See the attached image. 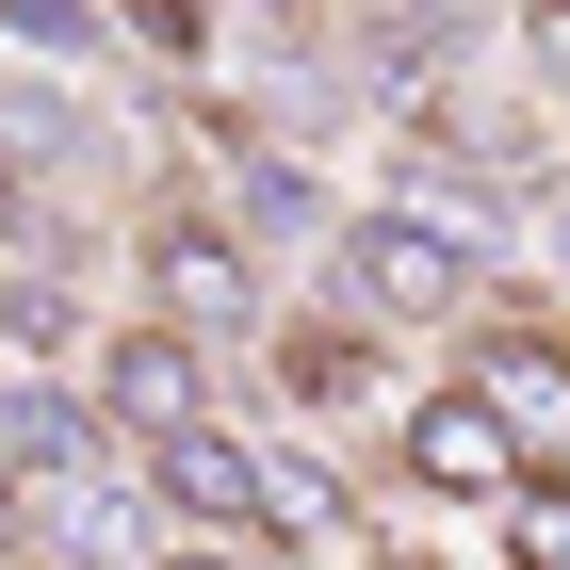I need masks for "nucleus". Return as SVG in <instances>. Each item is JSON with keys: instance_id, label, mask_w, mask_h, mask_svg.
I'll use <instances>...</instances> for the list:
<instances>
[{"instance_id": "1", "label": "nucleus", "mask_w": 570, "mask_h": 570, "mask_svg": "<svg viewBox=\"0 0 570 570\" xmlns=\"http://www.w3.org/2000/svg\"><path fill=\"white\" fill-rule=\"evenodd\" d=\"M489 294H505V277H489L456 228H424V213H392V196H375V213L326 228V294H309V309H326V326H358V343L392 358V343H456Z\"/></svg>"}, {"instance_id": "2", "label": "nucleus", "mask_w": 570, "mask_h": 570, "mask_svg": "<svg viewBox=\"0 0 570 570\" xmlns=\"http://www.w3.org/2000/svg\"><path fill=\"white\" fill-rule=\"evenodd\" d=\"M131 294H147V326H179V343H213V358L277 326V277L245 262L196 196H147V213H131Z\"/></svg>"}, {"instance_id": "3", "label": "nucleus", "mask_w": 570, "mask_h": 570, "mask_svg": "<svg viewBox=\"0 0 570 570\" xmlns=\"http://www.w3.org/2000/svg\"><path fill=\"white\" fill-rule=\"evenodd\" d=\"M213 375H228L213 343H179V326H147V309H115V326H98V358H82V424L147 456V440H179V424H213V407H228Z\"/></svg>"}, {"instance_id": "4", "label": "nucleus", "mask_w": 570, "mask_h": 570, "mask_svg": "<svg viewBox=\"0 0 570 570\" xmlns=\"http://www.w3.org/2000/svg\"><path fill=\"white\" fill-rule=\"evenodd\" d=\"M456 392L505 424V456H522V473H570V326L473 309V326H456Z\"/></svg>"}, {"instance_id": "5", "label": "nucleus", "mask_w": 570, "mask_h": 570, "mask_svg": "<svg viewBox=\"0 0 570 570\" xmlns=\"http://www.w3.org/2000/svg\"><path fill=\"white\" fill-rule=\"evenodd\" d=\"M245 538H262V570H358V554H375V522H358V473L326 456V440H277V424H262Z\"/></svg>"}, {"instance_id": "6", "label": "nucleus", "mask_w": 570, "mask_h": 570, "mask_svg": "<svg viewBox=\"0 0 570 570\" xmlns=\"http://www.w3.org/2000/svg\"><path fill=\"white\" fill-rule=\"evenodd\" d=\"M131 489H147V522L164 538H196V554H262L245 538V489H262V424H179V440H147L131 456Z\"/></svg>"}, {"instance_id": "7", "label": "nucleus", "mask_w": 570, "mask_h": 570, "mask_svg": "<svg viewBox=\"0 0 570 570\" xmlns=\"http://www.w3.org/2000/svg\"><path fill=\"white\" fill-rule=\"evenodd\" d=\"M98 326H115V294L82 277V245H66V228H33V245L0 262V375H66V392H82Z\"/></svg>"}, {"instance_id": "8", "label": "nucleus", "mask_w": 570, "mask_h": 570, "mask_svg": "<svg viewBox=\"0 0 570 570\" xmlns=\"http://www.w3.org/2000/svg\"><path fill=\"white\" fill-rule=\"evenodd\" d=\"M17 554H33V570H147L164 522H147V489L115 473V456H82V473H33V489H17Z\"/></svg>"}, {"instance_id": "9", "label": "nucleus", "mask_w": 570, "mask_h": 570, "mask_svg": "<svg viewBox=\"0 0 570 570\" xmlns=\"http://www.w3.org/2000/svg\"><path fill=\"white\" fill-rule=\"evenodd\" d=\"M392 473L424 489V505H505L522 456H505V424H489L473 392H424V407H392Z\"/></svg>"}, {"instance_id": "10", "label": "nucleus", "mask_w": 570, "mask_h": 570, "mask_svg": "<svg viewBox=\"0 0 570 570\" xmlns=\"http://www.w3.org/2000/svg\"><path fill=\"white\" fill-rule=\"evenodd\" d=\"M489 538H505V570H570V473H522L489 505Z\"/></svg>"}, {"instance_id": "11", "label": "nucleus", "mask_w": 570, "mask_h": 570, "mask_svg": "<svg viewBox=\"0 0 570 570\" xmlns=\"http://www.w3.org/2000/svg\"><path fill=\"white\" fill-rule=\"evenodd\" d=\"M0 33L33 49V66H98L115 49V0H0Z\"/></svg>"}, {"instance_id": "12", "label": "nucleus", "mask_w": 570, "mask_h": 570, "mask_svg": "<svg viewBox=\"0 0 570 570\" xmlns=\"http://www.w3.org/2000/svg\"><path fill=\"white\" fill-rule=\"evenodd\" d=\"M33 228H49V196H33V179H17V164H0V262H17Z\"/></svg>"}, {"instance_id": "13", "label": "nucleus", "mask_w": 570, "mask_h": 570, "mask_svg": "<svg viewBox=\"0 0 570 570\" xmlns=\"http://www.w3.org/2000/svg\"><path fill=\"white\" fill-rule=\"evenodd\" d=\"M522 228H538V245H554V262H570V179H554V164H538V196H522Z\"/></svg>"}, {"instance_id": "14", "label": "nucleus", "mask_w": 570, "mask_h": 570, "mask_svg": "<svg viewBox=\"0 0 570 570\" xmlns=\"http://www.w3.org/2000/svg\"><path fill=\"white\" fill-rule=\"evenodd\" d=\"M147 570H262V554H196V538H164V554H147Z\"/></svg>"}, {"instance_id": "15", "label": "nucleus", "mask_w": 570, "mask_h": 570, "mask_svg": "<svg viewBox=\"0 0 570 570\" xmlns=\"http://www.w3.org/2000/svg\"><path fill=\"white\" fill-rule=\"evenodd\" d=\"M0 554H17V489H0Z\"/></svg>"}, {"instance_id": "16", "label": "nucleus", "mask_w": 570, "mask_h": 570, "mask_svg": "<svg viewBox=\"0 0 570 570\" xmlns=\"http://www.w3.org/2000/svg\"><path fill=\"white\" fill-rule=\"evenodd\" d=\"M326 17H358V0H326Z\"/></svg>"}, {"instance_id": "17", "label": "nucleus", "mask_w": 570, "mask_h": 570, "mask_svg": "<svg viewBox=\"0 0 570 570\" xmlns=\"http://www.w3.org/2000/svg\"><path fill=\"white\" fill-rule=\"evenodd\" d=\"M0 570H33V554H0Z\"/></svg>"}, {"instance_id": "18", "label": "nucleus", "mask_w": 570, "mask_h": 570, "mask_svg": "<svg viewBox=\"0 0 570 570\" xmlns=\"http://www.w3.org/2000/svg\"><path fill=\"white\" fill-rule=\"evenodd\" d=\"M554 179H570V147H554Z\"/></svg>"}]
</instances>
